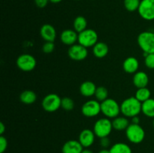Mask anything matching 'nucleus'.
<instances>
[{"label": "nucleus", "mask_w": 154, "mask_h": 153, "mask_svg": "<svg viewBox=\"0 0 154 153\" xmlns=\"http://www.w3.org/2000/svg\"><path fill=\"white\" fill-rule=\"evenodd\" d=\"M131 118H132V122L131 123H132V124H140V118L138 117V116H134Z\"/></svg>", "instance_id": "nucleus-34"}, {"label": "nucleus", "mask_w": 154, "mask_h": 153, "mask_svg": "<svg viewBox=\"0 0 154 153\" xmlns=\"http://www.w3.org/2000/svg\"><path fill=\"white\" fill-rule=\"evenodd\" d=\"M138 14L142 19L147 21L154 20V0H141Z\"/></svg>", "instance_id": "nucleus-10"}, {"label": "nucleus", "mask_w": 154, "mask_h": 153, "mask_svg": "<svg viewBox=\"0 0 154 153\" xmlns=\"http://www.w3.org/2000/svg\"><path fill=\"white\" fill-rule=\"evenodd\" d=\"M34 2H35V4H36V6H37L38 8H45L47 5H48L50 0H34Z\"/></svg>", "instance_id": "nucleus-33"}, {"label": "nucleus", "mask_w": 154, "mask_h": 153, "mask_svg": "<svg viewBox=\"0 0 154 153\" xmlns=\"http://www.w3.org/2000/svg\"><path fill=\"white\" fill-rule=\"evenodd\" d=\"M144 64L149 69H154V53H145Z\"/></svg>", "instance_id": "nucleus-29"}, {"label": "nucleus", "mask_w": 154, "mask_h": 153, "mask_svg": "<svg viewBox=\"0 0 154 153\" xmlns=\"http://www.w3.org/2000/svg\"><path fill=\"white\" fill-rule=\"evenodd\" d=\"M132 82L134 86L137 88H144L147 87L149 82V76L147 73L144 71H137L134 74V76L132 77Z\"/></svg>", "instance_id": "nucleus-17"}, {"label": "nucleus", "mask_w": 154, "mask_h": 153, "mask_svg": "<svg viewBox=\"0 0 154 153\" xmlns=\"http://www.w3.org/2000/svg\"><path fill=\"white\" fill-rule=\"evenodd\" d=\"M16 64L20 70L24 72H29L35 68L37 61L32 55L24 53L17 57Z\"/></svg>", "instance_id": "nucleus-8"}, {"label": "nucleus", "mask_w": 154, "mask_h": 153, "mask_svg": "<svg viewBox=\"0 0 154 153\" xmlns=\"http://www.w3.org/2000/svg\"><path fill=\"white\" fill-rule=\"evenodd\" d=\"M99 144H100L101 147L102 148H108L111 146V140L108 138V136L101 138L100 141H99Z\"/></svg>", "instance_id": "nucleus-32"}, {"label": "nucleus", "mask_w": 154, "mask_h": 153, "mask_svg": "<svg viewBox=\"0 0 154 153\" xmlns=\"http://www.w3.org/2000/svg\"><path fill=\"white\" fill-rule=\"evenodd\" d=\"M153 128H154V118H153Z\"/></svg>", "instance_id": "nucleus-39"}, {"label": "nucleus", "mask_w": 154, "mask_h": 153, "mask_svg": "<svg viewBox=\"0 0 154 153\" xmlns=\"http://www.w3.org/2000/svg\"><path fill=\"white\" fill-rule=\"evenodd\" d=\"M94 96L96 100L98 101L102 102L108 98V91L105 86H98L96 90Z\"/></svg>", "instance_id": "nucleus-26"}, {"label": "nucleus", "mask_w": 154, "mask_h": 153, "mask_svg": "<svg viewBox=\"0 0 154 153\" xmlns=\"http://www.w3.org/2000/svg\"><path fill=\"white\" fill-rule=\"evenodd\" d=\"M37 99V94L32 90H25L20 94V100L25 104H32Z\"/></svg>", "instance_id": "nucleus-22"}, {"label": "nucleus", "mask_w": 154, "mask_h": 153, "mask_svg": "<svg viewBox=\"0 0 154 153\" xmlns=\"http://www.w3.org/2000/svg\"><path fill=\"white\" fill-rule=\"evenodd\" d=\"M141 112L149 118H154V99L150 98L141 104Z\"/></svg>", "instance_id": "nucleus-21"}, {"label": "nucleus", "mask_w": 154, "mask_h": 153, "mask_svg": "<svg viewBox=\"0 0 154 153\" xmlns=\"http://www.w3.org/2000/svg\"><path fill=\"white\" fill-rule=\"evenodd\" d=\"M73 28L78 33L81 32L87 28V21L84 16H78L73 22Z\"/></svg>", "instance_id": "nucleus-24"}, {"label": "nucleus", "mask_w": 154, "mask_h": 153, "mask_svg": "<svg viewBox=\"0 0 154 153\" xmlns=\"http://www.w3.org/2000/svg\"><path fill=\"white\" fill-rule=\"evenodd\" d=\"M138 44L144 53H154V32L144 31L140 33L137 38Z\"/></svg>", "instance_id": "nucleus-3"}, {"label": "nucleus", "mask_w": 154, "mask_h": 153, "mask_svg": "<svg viewBox=\"0 0 154 153\" xmlns=\"http://www.w3.org/2000/svg\"><path fill=\"white\" fill-rule=\"evenodd\" d=\"M96 136L93 130L86 128L81 130L79 136H78V140L84 148H87L93 146V144L94 143Z\"/></svg>", "instance_id": "nucleus-12"}, {"label": "nucleus", "mask_w": 154, "mask_h": 153, "mask_svg": "<svg viewBox=\"0 0 154 153\" xmlns=\"http://www.w3.org/2000/svg\"><path fill=\"white\" fill-rule=\"evenodd\" d=\"M93 1H94V0H93Z\"/></svg>", "instance_id": "nucleus-41"}, {"label": "nucleus", "mask_w": 154, "mask_h": 153, "mask_svg": "<svg viewBox=\"0 0 154 153\" xmlns=\"http://www.w3.org/2000/svg\"><path fill=\"white\" fill-rule=\"evenodd\" d=\"M96 88L97 87L94 82L90 80H87L81 83V85L80 86L79 90L81 95L86 98H90L94 95Z\"/></svg>", "instance_id": "nucleus-18"}, {"label": "nucleus", "mask_w": 154, "mask_h": 153, "mask_svg": "<svg viewBox=\"0 0 154 153\" xmlns=\"http://www.w3.org/2000/svg\"><path fill=\"white\" fill-rule=\"evenodd\" d=\"M5 130V126L4 123L0 122V135H3Z\"/></svg>", "instance_id": "nucleus-35"}, {"label": "nucleus", "mask_w": 154, "mask_h": 153, "mask_svg": "<svg viewBox=\"0 0 154 153\" xmlns=\"http://www.w3.org/2000/svg\"><path fill=\"white\" fill-rule=\"evenodd\" d=\"M141 0H124L123 5L129 12H134L138 10Z\"/></svg>", "instance_id": "nucleus-27"}, {"label": "nucleus", "mask_w": 154, "mask_h": 153, "mask_svg": "<svg viewBox=\"0 0 154 153\" xmlns=\"http://www.w3.org/2000/svg\"><path fill=\"white\" fill-rule=\"evenodd\" d=\"M54 50H55V44H54V42H45L42 46V51L45 54L52 53Z\"/></svg>", "instance_id": "nucleus-30"}, {"label": "nucleus", "mask_w": 154, "mask_h": 153, "mask_svg": "<svg viewBox=\"0 0 154 153\" xmlns=\"http://www.w3.org/2000/svg\"><path fill=\"white\" fill-rule=\"evenodd\" d=\"M101 112L106 118H114L119 116L120 111V105L118 102L113 98L106 99L101 102Z\"/></svg>", "instance_id": "nucleus-2"}, {"label": "nucleus", "mask_w": 154, "mask_h": 153, "mask_svg": "<svg viewBox=\"0 0 154 153\" xmlns=\"http://www.w3.org/2000/svg\"><path fill=\"white\" fill-rule=\"evenodd\" d=\"M109 52V47L108 44L104 42H98L93 46V53L95 57L98 58H102L106 56Z\"/></svg>", "instance_id": "nucleus-19"}, {"label": "nucleus", "mask_w": 154, "mask_h": 153, "mask_svg": "<svg viewBox=\"0 0 154 153\" xmlns=\"http://www.w3.org/2000/svg\"><path fill=\"white\" fill-rule=\"evenodd\" d=\"M141 104L142 103L135 97L127 98L120 104L121 113L127 118L138 116L141 112Z\"/></svg>", "instance_id": "nucleus-1"}, {"label": "nucleus", "mask_w": 154, "mask_h": 153, "mask_svg": "<svg viewBox=\"0 0 154 153\" xmlns=\"http://www.w3.org/2000/svg\"><path fill=\"white\" fill-rule=\"evenodd\" d=\"M75 1H79V0H75Z\"/></svg>", "instance_id": "nucleus-40"}, {"label": "nucleus", "mask_w": 154, "mask_h": 153, "mask_svg": "<svg viewBox=\"0 0 154 153\" xmlns=\"http://www.w3.org/2000/svg\"><path fill=\"white\" fill-rule=\"evenodd\" d=\"M123 68L126 73L135 74L137 71H138L139 62L134 56L128 57L123 62Z\"/></svg>", "instance_id": "nucleus-16"}, {"label": "nucleus", "mask_w": 154, "mask_h": 153, "mask_svg": "<svg viewBox=\"0 0 154 153\" xmlns=\"http://www.w3.org/2000/svg\"><path fill=\"white\" fill-rule=\"evenodd\" d=\"M111 153H132V148L125 142H117L110 148Z\"/></svg>", "instance_id": "nucleus-23"}, {"label": "nucleus", "mask_w": 154, "mask_h": 153, "mask_svg": "<svg viewBox=\"0 0 154 153\" xmlns=\"http://www.w3.org/2000/svg\"><path fill=\"white\" fill-rule=\"evenodd\" d=\"M8 148V140L3 135L0 136V153H4Z\"/></svg>", "instance_id": "nucleus-31"}, {"label": "nucleus", "mask_w": 154, "mask_h": 153, "mask_svg": "<svg viewBox=\"0 0 154 153\" xmlns=\"http://www.w3.org/2000/svg\"><path fill=\"white\" fill-rule=\"evenodd\" d=\"M150 96H151V92L147 87L138 88L135 94V97L141 103L150 99Z\"/></svg>", "instance_id": "nucleus-25"}, {"label": "nucleus", "mask_w": 154, "mask_h": 153, "mask_svg": "<svg viewBox=\"0 0 154 153\" xmlns=\"http://www.w3.org/2000/svg\"><path fill=\"white\" fill-rule=\"evenodd\" d=\"M62 98L55 93H51L45 96L42 102V108L46 112H54L61 107Z\"/></svg>", "instance_id": "nucleus-7"}, {"label": "nucleus", "mask_w": 154, "mask_h": 153, "mask_svg": "<svg viewBox=\"0 0 154 153\" xmlns=\"http://www.w3.org/2000/svg\"><path fill=\"white\" fill-rule=\"evenodd\" d=\"M63 0H50V2L53 3V4H58V3L61 2Z\"/></svg>", "instance_id": "nucleus-38"}, {"label": "nucleus", "mask_w": 154, "mask_h": 153, "mask_svg": "<svg viewBox=\"0 0 154 153\" xmlns=\"http://www.w3.org/2000/svg\"><path fill=\"white\" fill-rule=\"evenodd\" d=\"M81 112L88 118L97 116L101 112V102L97 100H87L81 106Z\"/></svg>", "instance_id": "nucleus-9"}, {"label": "nucleus", "mask_w": 154, "mask_h": 153, "mask_svg": "<svg viewBox=\"0 0 154 153\" xmlns=\"http://www.w3.org/2000/svg\"><path fill=\"white\" fill-rule=\"evenodd\" d=\"M74 107H75V102H74L73 99L69 97H64L62 98L61 108H63L64 110H72Z\"/></svg>", "instance_id": "nucleus-28"}, {"label": "nucleus", "mask_w": 154, "mask_h": 153, "mask_svg": "<svg viewBox=\"0 0 154 153\" xmlns=\"http://www.w3.org/2000/svg\"><path fill=\"white\" fill-rule=\"evenodd\" d=\"M78 40V33L75 29H65L60 34V40L67 46L75 44Z\"/></svg>", "instance_id": "nucleus-13"}, {"label": "nucleus", "mask_w": 154, "mask_h": 153, "mask_svg": "<svg viewBox=\"0 0 154 153\" xmlns=\"http://www.w3.org/2000/svg\"><path fill=\"white\" fill-rule=\"evenodd\" d=\"M81 153H93V152L91 151V150L89 149V148H84Z\"/></svg>", "instance_id": "nucleus-37"}, {"label": "nucleus", "mask_w": 154, "mask_h": 153, "mask_svg": "<svg viewBox=\"0 0 154 153\" xmlns=\"http://www.w3.org/2000/svg\"><path fill=\"white\" fill-rule=\"evenodd\" d=\"M130 124L129 120L126 116H117L112 120L113 128L116 130H126Z\"/></svg>", "instance_id": "nucleus-20"}, {"label": "nucleus", "mask_w": 154, "mask_h": 153, "mask_svg": "<svg viewBox=\"0 0 154 153\" xmlns=\"http://www.w3.org/2000/svg\"><path fill=\"white\" fill-rule=\"evenodd\" d=\"M126 136L128 140L134 144H139L145 138V131L141 125L130 123L126 130Z\"/></svg>", "instance_id": "nucleus-5"}, {"label": "nucleus", "mask_w": 154, "mask_h": 153, "mask_svg": "<svg viewBox=\"0 0 154 153\" xmlns=\"http://www.w3.org/2000/svg\"><path fill=\"white\" fill-rule=\"evenodd\" d=\"M68 56L74 61L80 62L86 59L88 56L87 48L80 44H75L69 46L68 50Z\"/></svg>", "instance_id": "nucleus-11"}, {"label": "nucleus", "mask_w": 154, "mask_h": 153, "mask_svg": "<svg viewBox=\"0 0 154 153\" xmlns=\"http://www.w3.org/2000/svg\"><path fill=\"white\" fill-rule=\"evenodd\" d=\"M113 129L112 121L106 117L99 118L93 125V131L99 139L109 136Z\"/></svg>", "instance_id": "nucleus-4"}, {"label": "nucleus", "mask_w": 154, "mask_h": 153, "mask_svg": "<svg viewBox=\"0 0 154 153\" xmlns=\"http://www.w3.org/2000/svg\"><path fill=\"white\" fill-rule=\"evenodd\" d=\"M57 31L51 24H44L40 28V35L45 42H54L57 38Z\"/></svg>", "instance_id": "nucleus-14"}, {"label": "nucleus", "mask_w": 154, "mask_h": 153, "mask_svg": "<svg viewBox=\"0 0 154 153\" xmlns=\"http://www.w3.org/2000/svg\"><path fill=\"white\" fill-rule=\"evenodd\" d=\"M98 153H111V152H110V149H108V148H102Z\"/></svg>", "instance_id": "nucleus-36"}, {"label": "nucleus", "mask_w": 154, "mask_h": 153, "mask_svg": "<svg viewBox=\"0 0 154 153\" xmlns=\"http://www.w3.org/2000/svg\"><path fill=\"white\" fill-rule=\"evenodd\" d=\"M84 147L81 145L79 140H70L63 144L62 148L63 153H81Z\"/></svg>", "instance_id": "nucleus-15"}, {"label": "nucleus", "mask_w": 154, "mask_h": 153, "mask_svg": "<svg viewBox=\"0 0 154 153\" xmlns=\"http://www.w3.org/2000/svg\"><path fill=\"white\" fill-rule=\"evenodd\" d=\"M97 32L93 28H87L84 31L78 33V44L85 46L88 49L89 47H93L96 43H98Z\"/></svg>", "instance_id": "nucleus-6"}]
</instances>
